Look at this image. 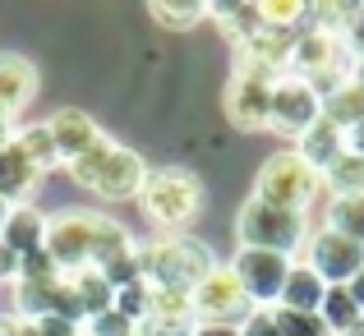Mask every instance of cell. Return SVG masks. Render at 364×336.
Returning <instances> with one entry per match:
<instances>
[{
  "mask_svg": "<svg viewBox=\"0 0 364 336\" xmlns=\"http://www.w3.org/2000/svg\"><path fill=\"white\" fill-rule=\"evenodd\" d=\"M65 170H70V180L79 189L107 198V203H124V198H139V189H143V180H148L152 166L134 148H124V143H116L107 134L97 148L83 152L79 161H70Z\"/></svg>",
  "mask_w": 364,
  "mask_h": 336,
  "instance_id": "obj_1",
  "label": "cell"
},
{
  "mask_svg": "<svg viewBox=\"0 0 364 336\" xmlns=\"http://www.w3.org/2000/svg\"><path fill=\"white\" fill-rule=\"evenodd\" d=\"M134 254H139V276L148 286H176L189 295L217 267V254L194 235H148L139 239Z\"/></svg>",
  "mask_w": 364,
  "mask_h": 336,
  "instance_id": "obj_2",
  "label": "cell"
},
{
  "mask_svg": "<svg viewBox=\"0 0 364 336\" xmlns=\"http://www.w3.org/2000/svg\"><path fill=\"white\" fill-rule=\"evenodd\" d=\"M203 198H208L203 180L185 166L148 170V180H143V189H139L143 217H148L161 235H185V226H194L198 212H203Z\"/></svg>",
  "mask_w": 364,
  "mask_h": 336,
  "instance_id": "obj_3",
  "label": "cell"
},
{
  "mask_svg": "<svg viewBox=\"0 0 364 336\" xmlns=\"http://www.w3.org/2000/svg\"><path fill=\"white\" fill-rule=\"evenodd\" d=\"M235 239H240V249H267V254L295 258V254H304V239H309V217L272 207L249 194L245 207L235 212Z\"/></svg>",
  "mask_w": 364,
  "mask_h": 336,
  "instance_id": "obj_4",
  "label": "cell"
},
{
  "mask_svg": "<svg viewBox=\"0 0 364 336\" xmlns=\"http://www.w3.org/2000/svg\"><path fill=\"white\" fill-rule=\"evenodd\" d=\"M318 194H323V175L295 148L272 152L254 175V198H263L272 207H286V212H309V203Z\"/></svg>",
  "mask_w": 364,
  "mask_h": 336,
  "instance_id": "obj_5",
  "label": "cell"
},
{
  "mask_svg": "<svg viewBox=\"0 0 364 336\" xmlns=\"http://www.w3.org/2000/svg\"><path fill=\"white\" fill-rule=\"evenodd\" d=\"M92 230H97V212L92 207H60L46 217V239L42 249L55 258L65 276L92 267Z\"/></svg>",
  "mask_w": 364,
  "mask_h": 336,
  "instance_id": "obj_6",
  "label": "cell"
},
{
  "mask_svg": "<svg viewBox=\"0 0 364 336\" xmlns=\"http://www.w3.org/2000/svg\"><path fill=\"white\" fill-rule=\"evenodd\" d=\"M254 313V300L245 295L240 276L231 272V263H217L203 281L194 286V323H226V327H240Z\"/></svg>",
  "mask_w": 364,
  "mask_h": 336,
  "instance_id": "obj_7",
  "label": "cell"
},
{
  "mask_svg": "<svg viewBox=\"0 0 364 336\" xmlns=\"http://www.w3.org/2000/svg\"><path fill=\"white\" fill-rule=\"evenodd\" d=\"M318 120H323V97L309 88V83H304V79H295V74L277 79L267 129H272V134H282V139H295V143H300V139H304V134H309Z\"/></svg>",
  "mask_w": 364,
  "mask_h": 336,
  "instance_id": "obj_8",
  "label": "cell"
},
{
  "mask_svg": "<svg viewBox=\"0 0 364 336\" xmlns=\"http://www.w3.org/2000/svg\"><path fill=\"white\" fill-rule=\"evenodd\" d=\"M291 267H295V258L267 254V249H240V254L231 258V272L240 276V286H245L249 300H254V309H277Z\"/></svg>",
  "mask_w": 364,
  "mask_h": 336,
  "instance_id": "obj_9",
  "label": "cell"
},
{
  "mask_svg": "<svg viewBox=\"0 0 364 336\" xmlns=\"http://www.w3.org/2000/svg\"><path fill=\"white\" fill-rule=\"evenodd\" d=\"M300 263H309L328 286H350L355 272L364 267V244H355V239H346V235L323 226V230H309Z\"/></svg>",
  "mask_w": 364,
  "mask_h": 336,
  "instance_id": "obj_10",
  "label": "cell"
},
{
  "mask_svg": "<svg viewBox=\"0 0 364 336\" xmlns=\"http://www.w3.org/2000/svg\"><path fill=\"white\" fill-rule=\"evenodd\" d=\"M272 88H277V79H267V74L235 70L231 83H226V92H222L226 120H231L235 129H245V134L267 129V115H272Z\"/></svg>",
  "mask_w": 364,
  "mask_h": 336,
  "instance_id": "obj_11",
  "label": "cell"
},
{
  "mask_svg": "<svg viewBox=\"0 0 364 336\" xmlns=\"http://www.w3.org/2000/svg\"><path fill=\"white\" fill-rule=\"evenodd\" d=\"M46 129H51V139H55V157H60V166L79 161L83 152H92L102 139H107V129H102L88 111H79V107L55 111L51 120H46Z\"/></svg>",
  "mask_w": 364,
  "mask_h": 336,
  "instance_id": "obj_12",
  "label": "cell"
},
{
  "mask_svg": "<svg viewBox=\"0 0 364 336\" xmlns=\"http://www.w3.org/2000/svg\"><path fill=\"white\" fill-rule=\"evenodd\" d=\"M37 97V65L18 51H0V111L18 115Z\"/></svg>",
  "mask_w": 364,
  "mask_h": 336,
  "instance_id": "obj_13",
  "label": "cell"
},
{
  "mask_svg": "<svg viewBox=\"0 0 364 336\" xmlns=\"http://www.w3.org/2000/svg\"><path fill=\"white\" fill-rule=\"evenodd\" d=\"M42 170L33 166V161L23 157V152L14 148V139L0 148V203H9V207H23L28 198H33V189L42 185Z\"/></svg>",
  "mask_w": 364,
  "mask_h": 336,
  "instance_id": "obj_14",
  "label": "cell"
},
{
  "mask_svg": "<svg viewBox=\"0 0 364 336\" xmlns=\"http://www.w3.org/2000/svg\"><path fill=\"white\" fill-rule=\"evenodd\" d=\"M323 295H328V281H323V276L314 272L309 263H300V258H295L291 276H286V286H282V300H277V309L318 313V309H323Z\"/></svg>",
  "mask_w": 364,
  "mask_h": 336,
  "instance_id": "obj_15",
  "label": "cell"
},
{
  "mask_svg": "<svg viewBox=\"0 0 364 336\" xmlns=\"http://www.w3.org/2000/svg\"><path fill=\"white\" fill-rule=\"evenodd\" d=\"M295 152H300V157H304V161H309V166L323 175V170H328L337 157H346V134H341L337 124L318 120V124H314V129L304 134L300 143H295Z\"/></svg>",
  "mask_w": 364,
  "mask_h": 336,
  "instance_id": "obj_16",
  "label": "cell"
},
{
  "mask_svg": "<svg viewBox=\"0 0 364 336\" xmlns=\"http://www.w3.org/2000/svg\"><path fill=\"white\" fill-rule=\"evenodd\" d=\"M70 291H74V300H79V309H83V323L97 318V313H107V309H116V286H111L97 267L70 272Z\"/></svg>",
  "mask_w": 364,
  "mask_h": 336,
  "instance_id": "obj_17",
  "label": "cell"
},
{
  "mask_svg": "<svg viewBox=\"0 0 364 336\" xmlns=\"http://www.w3.org/2000/svg\"><path fill=\"white\" fill-rule=\"evenodd\" d=\"M134 244H139V239H134L116 217L97 212V230H92V267H111V263H120V258H129Z\"/></svg>",
  "mask_w": 364,
  "mask_h": 336,
  "instance_id": "obj_18",
  "label": "cell"
},
{
  "mask_svg": "<svg viewBox=\"0 0 364 336\" xmlns=\"http://www.w3.org/2000/svg\"><path fill=\"white\" fill-rule=\"evenodd\" d=\"M5 239L14 254H33V249H42V239H46V217L37 212L33 203H23V207H9V222H5Z\"/></svg>",
  "mask_w": 364,
  "mask_h": 336,
  "instance_id": "obj_19",
  "label": "cell"
},
{
  "mask_svg": "<svg viewBox=\"0 0 364 336\" xmlns=\"http://www.w3.org/2000/svg\"><path fill=\"white\" fill-rule=\"evenodd\" d=\"M323 120L337 124L341 134H350L355 124H364V88L360 83L346 79L337 92H328V97H323Z\"/></svg>",
  "mask_w": 364,
  "mask_h": 336,
  "instance_id": "obj_20",
  "label": "cell"
},
{
  "mask_svg": "<svg viewBox=\"0 0 364 336\" xmlns=\"http://www.w3.org/2000/svg\"><path fill=\"white\" fill-rule=\"evenodd\" d=\"M14 148L23 152L42 175L60 166V157H55V139H51V129H46V120L42 124H18V129H14Z\"/></svg>",
  "mask_w": 364,
  "mask_h": 336,
  "instance_id": "obj_21",
  "label": "cell"
},
{
  "mask_svg": "<svg viewBox=\"0 0 364 336\" xmlns=\"http://www.w3.org/2000/svg\"><path fill=\"white\" fill-rule=\"evenodd\" d=\"M318 318L328 323V332H332V336H346V332H355L360 323H364V313H360V304L350 300V291H346V286H328Z\"/></svg>",
  "mask_w": 364,
  "mask_h": 336,
  "instance_id": "obj_22",
  "label": "cell"
},
{
  "mask_svg": "<svg viewBox=\"0 0 364 336\" xmlns=\"http://www.w3.org/2000/svg\"><path fill=\"white\" fill-rule=\"evenodd\" d=\"M208 18H217L222 33L231 37L235 46L249 42L254 33H263V14H258V5H208Z\"/></svg>",
  "mask_w": 364,
  "mask_h": 336,
  "instance_id": "obj_23",
  "label": "cell"
},
{
  "mask_svg": "<svg viewBox=\"0 0 364 336\" xmlns=\"http://www.w3.org/2000/svg\"><path fill=\"white\" fill-rule=\"evenodd\" d=\"M323 189H328L332 198H360L364 194V157H355V152L337 157L323 170Z\"/></svg>",
  "mask_w": 364,
  "mask_h": 336,
  "instance_id": "obj_24",
  "label": "cell"
},
{
  "mask_svg": "<svg viewBox=\"0 0 364 336\" xmlns=\"http://www.w3.org/2000/svg\"><path fill=\"white\" fill-rule=\"evenodd\" d=\"M148 318H180L194 323V295L176 286H148Z\"/></svg>",
  "mask_w": 364,
  "mask_h": 336,
  "instance_id": "obj_25",
  "label": "cell"
},
{
  "mask_svg": "<svg viewBox=\"0 0 364 336\" xmlns=\"http://www.w3.org/2000/svg\"><path fill=\"white\" fill-rule=\"evenodd\" d=\"M148 14L157 18L161 28H171V33H189L194 23H203V18H208V5H203V0H180V5L157 0V5H148Z\"/></svg>",
  "mask_w": 364,
  "mask_h": 336,
  "instance_id": "obj_26",
  "label": "cell"
},
{
  "mask_svg": "<svg viewBox=\"0 0 364 336\" xmlns=\"http://www.w3.org/2000/svg\"><path fill=\"white\" fill-rule=\"evenodd\" d=\"M328 230L364 244V194L360 198H332L328 203Z\"/></svg>",
  "mask_w": 364,
  "mask_h": 336,
  "instance_id": "obj_27",
  "label": "cell"
},
{
  "mask_svg": "<svg viewBox=\"0 0 364 336\" xmlns=\"http://www.w3.org/2000/svg\"><path fill=\"white\" fill-rule=\"evenodd\" d=\"M272 323L282 336H332L328 323L318 313H291V309H272Z\"/></svg>",
  "mask_w": 364,
  "mask_h": 336,
  "instance_id": "obj_28",
  "label": "cell"
},
{
  "mask_svg": "<svg viewBox=\"0 0 364 336\" xmlns=\"http://www.w3.org/2000/svg\"><path fill=\"white\" fill-rule=\"evenodd\" d=\"M258 14H263V28H286V33H295V23L304 18V5L300 0H263Z\"/></svg>",
  "mask_w": 364,
  "mask_h": 336,
  "instance_id": "obj_29",
  "label": "cell"
},
{
  "mask_svg": "<svg viewBox=\"0 0 364 336\" xmlns=\"http://www.w3.org/2000/svg\"><path fill=\"white\" fill-rule=\"evenodd\" d=\"M83 336H139V323H129L120 309H107L83 323Z\"/></svg>",
  "mask_w": 364,
  "mask_h": 336,
  "instance_id": "obj_30",
  "label": "cell"
},
{
  "mask_svg": "<svg viewBox=\"0 0 364 336\" xmlns=\"http://www.w3.org/2000/svg\"><path fill=\"white\" fill-rule=\"evenodd\" d=\"M116 309L129 323H143V318H148V281H129L124 291H116Z\"/></svg>",
  "mask_w": 364,
  "mask_h": 336,
  "instance_id": "obj_31",
  "label": "cell"
},
{
  "mask_svg": "<svg viewBox=\"0 0 364 336\" xmlns=\"http://www.w3.org/2000/svg\"><path fill=\"white\" fill-rule=\"evenodd\" d=\"M55 276H65V272L55 267V258L46 254V249L23 254V272H18V281H55Z\"/></svg>",
  "mask_w": 364,
  "mask_h": 336,
  "instance_id": "obj_32",
  "label": "cell"
},
{
  "mask_svg": "<svg viewBox=\"0 0 364 336\" xmlns=\"http://www.w3.org/2000/svg\"><path fill=\"white\" fill-rule=\"evenodd\" d=\"M198 323H180V318H143L139 336H194Z\"/></svg>",
  "mask_w": 364,
  "mask_h": 336,
  "instance_id": "obj_33",
  "label": "cell"
},
{
  "mask_svg": "<svg viewBox=\"0 0 364 336\" xmlns=\"http://www.w3.org/2000/svg\"><path fill=\"white\" fill-rule=\"evenodd\" d=\"M33 332L37 336H79L83 327L70 318H60V313H46V318H33Z\"/></svg>",
  "mask_w": 364,
  "mask_h": 336,
  "instance_id": "obj_34",
  "label": "cell"
},
{
  "mask_svg": "<svg viewBox=\"0 0 364 336\" xmlns=\"http://www.w3.org/2000/svg\"><path fill=\"white\" fill-rule=\"evenodd\" d=\"M240 336H282V332H277V323H272V309H254L240 323Z\"/></svg>",
  "mask_w": 364,
  "mask_h": 336,
  "instance_id": "obj_35",
  "label": "cell"
},
{
  "mask_svg": "<svg viewBox=\"0 0 364 336\" xmlns=\"http://www.w3.org/2000/svg\"><path fill=\"white\" fill-rule=\"evenodd\" d=\"M18 272H23V254H14V249L0 239V286H14Z\"/></svg>",
  "mask_w": 364,
  "mask_h": 336,
  "instance_id": "obj_36",
  "label": "cell"
},
{
  "mask_svg": "<svg viewBox=\"0 0 364 336\" xmlns=\"http://www.w3.org/2000/svg\"><path fill=\"white\" fill-rule=\"evenodd\" d=\"M346 51H350V60H364V5H360V14H355V23L346 28Z\"/></svg>",
  "mask_w": 364,
  "mask_h": 336,
  "instance_id": "obj_37",
  "label": "cell"
},
{
  "mask_svg": "<svg viewBox=\"0 0 364 336\" xmlns=\"http://www.w3.org/2000/svg\"><path fill=\"white\" fill-rule=\"evenodd\" d=\"M0 336H37V332H33V323H28V318L5 313V318H0Z\"/></svg>",
  "mask_w": 364,
  "mask_h": 336,
  "instance_id": "obj_38",
  "label": "cell"
},
{
  "mask_svg": "<svg viewBox=\"0 0 364 336\" xmlns=\"http://www.w3.org/2000/svg\"><path fill=\"white\" fill-rule=\"evenodd\" d=\"M194 336H240V327H226V323H198Z\"/></svg>",
  "mask_w": 364,
  "mask_h": 336,
  "instance_id": "obj_39",
  "label": "cell"
},
{
  "mask_svg": "<svg viewBox=\"0 0 364 336\" xmlns=\"http://www.w3.org/2000/svg\"><path fill=\"white\" fill-rule=\"evenodd\" d=\"M346 152H355V157H364V124H355V129L346 134Z\"/></svg>",
  "mask_w": 364,
  "mask_h": 336,
  "instance_id": "obj_40",
  "label": "cell"
},
{
  "mask_svg": "<svg viewBox=\"0 0 364 336\" xmlns=\"http://www.w3.org/2000/svg\"><path fill=\"white\" fill-rule=\"evenodd\" d=\"M346 291H350V300H355V304H360V313H364V267L355 272V281H350Z\"/></svg>",
  "mask_w": 364,
  "mask_h": 336,
  "instance_id": "obj_41",
  "label": "cell"
},
{
  "mask_svg": "<svg viewBox=\"0 0 364 336\" xmlns=\"http://www.w3.org/2000/svg\"><path fill=\"white\" fill-rule=\"evenodd\" d=\"M9 139H14V115H5V111H0V148H5Z\"/></svg>",
  "mask_w": 364,
  "mask_h": 336,
  "instance_id": "obj_42",
  "label": "cell"
},
{
  "mask_svg": "<svg viewBox=\"0 0 364 336\" xmlns=\"http://www.w3.org/2000/svg\"><path fill=\"white\" fill-rule=\"evenodd\" d=\"M350 83H360V88H364V60L350 65Z\"/></svg>",
  "mask_w": 364,
  "mask_h": 336,
  "instance_id": "obj_43",
  "label": "cell"
},
{
  "mask_svg": "<svg viewBox=\"0 0 364 336\" xmlns=\"http://www.w3.org/2000/svg\"><path fill=\"white\" fill-rule=\"evenodd\" d=\"M5 222H9V203H0V235H5Z\"/></svg>",
  "mask_w": 364,
  "mask_h": 336,
  "instance_id": "obj_44",
  "label": "cell"
},
{
  "mask_svg": "<svg viewBox=\"0 0 364 336\" xmlns=\"http://www.w3.org/2000/svg\"><path fill=\"white\" fill-rule=\"evenodd\" d=\"M346 336H364V323H360V327H355V332H346Z\"/></svg>",
  "mask_w": 364,
  "mask_h": 336,
  "instance_id": "obj_45",
  "label": "cell"
},
{
  "mask_svg": "<svg viewBox=\"0 0 364 336\" xmlns=\"http://www.w3.org/2000/svg\"><path fill=\"white\" fill-rule=\"evenodd\" d=\"M79 336H83V332H79Z\"/></svg>",
  "mask_w": 364,
  "mask_h": 336,
  "instance_id": "obj_46",
  "label": "cell"
}]
</instances>
